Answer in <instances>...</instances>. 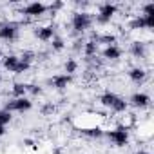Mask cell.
I'll return each instance as SVG.
<instances>
[{"instance_id":"6da1fadb","label":"cell","mask_w":154,"mask_h":154,"mask_svg":"<svg viewBox=\"0 0 154 154\" xmlns=\"http://www.w3.org/2000/svg\"><path fill=\"white\" fill-rule=\"evenodd\" d=\"M93 24V18L89 13L85 11H78V13H74L72 18H71V27L74 33H85Z\"/></svg>"},{"instance_id":"7a4b0ae2","label":"cell","mask_w":154,"mask_h":154,"mask_svg":"<svg viewBox=\"0 0 154 154\" xmlns=\"http://www.w3.org/2000/svg\"><path fill=\"white\" fill-rule=\"evenodd\" d=\"M107 138L111 140L112 145L116 147H125L129 143V129L125 125H118L116 129H111L107 132Z\"/></svg>"},{"instance_id":"3957f363","label":"cell","mask_w":154,"mask_h":154,"mask_svg":"<svg viewBox=\"0 0 154 154\" xmlns=\"http://www.w3.org/2000/svg\"><path fill=\"white\" fill-rule=\"evenodd\" d=\"M116 13H118L116 4L105 2V4H102V6H100V9H98L96 22H98V24H102V26H105V24H109V22L114 18V15H116Z\"/></svg>"},{"instance_id":"277c9868","label":"cell","mask_w":154,"mask_h":154,"mask_svg":"<svg viewBox=\"0 0 154 154\" xmlns=\"http://www.w3.org/2000/svg\"><path fill=\"white\" fill-rule=\"evenodd\" d=\"M6 109H8L9 112H27V111L33 109V102H31L27 96H24V98H13V100L8 103Z\"/></svg>"},{"instance_id":"5b68a950","label":"cell","mask_w":154,"mask_h":154,"mask_svg":"<svg viewBox=\"0 0 154 154\" xmlns=\"http://www.w3.org/2000/svg\"><path fill=\"white\" fill-rule=\"evenodd\" d=\"M18 36V26L13 22H6L0 26V40L4 42H13Z\"/></svg>"},{"instance_id":"8992f818","label":"cell","mask_w":154,"mask_h":154,"mask_svg":"<svg viewBox=\"0 0 154 154\" xmlns=\"http://www.w3.org/2000/svg\"><path fill=\"white\" fill-rule=\"evenodd\" d=\"M45 11H47V6H45L44 2H29V4L22 9V13H24L26 17H29V18H38V17L45 15Z\"/></svg>"},{"instance_id":"52a82bcc","label":"cell","mask_w":154,"mask_h":154,"mask_svg":"<svg viewBox=\"0 0 154 154\" xmlns=\"http://www.w3.org/2000/svg\"><path fill=\"white\" fill-rule=\"evenodd\" d=\"M127 103H131L134 109H147L150 105V96L147 93H134Z\"/></svg>"},{"instance_id":"ba28073f","label":"cell","mask_w":154,"mask_h":154,"mask_svg":"<svg viewBox=\"0 0 154 154\" xmlns=\"http://www.w3.org/2000/svg\"><path fill=\"white\" fill-rule=\"evenodd\" d=\"M71 82H72V76H69V74H65V72L53 76V80H51L53 87H54V89H58V91H63V89H67V87L71 85Z\"/></svg>"},{"instance_id":"9c48e42d","label":"cell","mask_w":154,"mask_h":154,"mask_svg":"<svg viewBox=\"0 0 154 154\" xmlns=\"http://www.w3.org/2000/svg\"><path fill=\"white\" fill-rule=\"evenodd\" d=\"M35 36L40 42H51L54 38V29H53V26H40L35 31Z\"/></svg>"},{"instance_id":"30bf717a","label":"cell","mask_w":154,"mask_h":154,"mask_svg":"<svg viewBox=\"0 0 154 154\" xmlns=\"http://www.w3.org/2000/svg\"><path fill=\"white\" fill-rule=\"evenodd\" d=\"M127 74L134 84H143L147 80V69H143V67H132V69H129Z\"/></svg>"},{"instance_id":"8fae6325","label":"cell","mask_w":154,"mask_h":154,"mask_svg":"<svg viewBox=\"0 0 154 154\" xmlns=\"http://www.w3.org/2000/svg\"><path fill=\"white\" fill-rule=\"evenodd\" d=\"M102 56H103L105 60H111V62H114V60H118V58L122 56V49H120L118 45H109V47H103V51H102Z\"/></svg>"},{"instance_id":"7c38bea8","label":"cell","mask_w":154,"mask_h":154,"mask_svg":"<svg viewBox=\"0 0 154 154\" xmlns=\"http://www.w3.org/2000/svg\"><path fill=\"white\" fill-rule=\"evenodd\" d=\"M18 62H20V56H17V54H8V56H4V60H2V67H4L6 71H9V72H15Z\"/></svg>"},{"instance_id":"4fadbf2b","label":"cell","mask_w":154,"mask_h":154,"mask_svg":"<svg viewBox=\"0 0 154 154\" xmlns=\"http://www.w3.org/2000/svg\"><path fill=\"white\" fill-rule=\"evenodd\" d=\"M116 100H118V94L112 93V91H105V93L100 96V103H102L103 107H107V109H111Z\"/></svg>"},{"instance_id":"5bb4252c","label":"cell","mask_w":154,"mask_h":154,"mask_svg":"<svg viewBox=\"0 0 154 154\" xmlns=\"http://www.w3.org/2000/svg\"><path fill=\"white\" fill-rule=\"evenodd\" d=\"M131 54H132L134 58H145V54H147L145 44H143V42H134V44H131Z\"/></svg>"},{"instance_id":"9a60e30c","label":"cell","mask_w":154,"mask_h":154,"mask_svg":"<svg viewBox=\"0 0 154 154\" xmlns=\"http://www.w3.org/2000/svg\"><path fill=\"white\" fill-rule=\"evenodd\" d=\"M82 51H84V54H85L87 58H93V56H96V53H98V44H96L94 40H87V42H84Z\"/></svg>"},{"instance_id":"2e32d148","label":"cell","mask_w":154,"mask_h":154,"mask_svg":"<svg viewBox=\"0 0 154 154\" xmlns=\"http://www.w3.org/2000/svg\"><path fill=\"white\" fill-rule=\"evenodd\" d=\"M116 35H102V36H96V44H103L105 47H109V45H116Z\"/></svg>"},{"instance_id":"e0dca14e","label":"cell","mask_w":154,"mask_h":154,"mask_svg":"<svg viewBox=\"0 0 154 154\" xmlns=\"http://www.w3.org/2000/svg\"><path fill=\"white\" fill-rule=\"evenodd\" d=\"M63 71H65V74L72 76L76 71H78V62H76L74 58H67L65 63H63Z\"/></svg>"},{"instance_id":"ac0fdd59","label":"cell","mask_w":154,"mask_h":154,"mask_svg":"<svg viewBox=\"0 0 154 154\" xmlns=\"http://www.w3.org/2000/svg\"><path fill=\"white\" fill-rule=\"evenodd\" d=\"M127 107H129V103H127L122 96H118V100L114 102V105L111 107V111H112V112H116V114H122V112H125V111H127Z\"/></svg>"},{"instance_id":"d6986e66","label":"cell","mask_w":154,"mask_h":154,"mask_svg":"<svg viewBox=\"0 0 154 154\" xmlns=\"http://www.w3.org/2000/svg\"><path fill=\"white\" fill-rule=\"evenodd\" d=\"M11 91H13L15 98H24L27 94V84H15Z\"/></svg>"},{"instance_id":"ffe728a7","label":"cell","mask_w":154,"mask_h":154,"mask_svg":"<svg viewBox=\"0 0 154 154\" xmlns=\"http://www.w3.org/2000/svg\"><path fill=\"white\" fill-rule=\"evenodd\" d=\"M82 132H84L85 136H89V138H102V136L105 134V132H103V129H102V127H98V125H96V127H89V129H84Z\"/></svg>"},{"instance_id":"44dd1931","label":"cell","mask_w":154,"mask_h":154,"mask_svg":"<svg viewBox=\"0 0 154 154\" xmlns=\"http://www.w3.org/2000/svg\"><path fill=\"white\" fill-rule=\"evenodd\" d=\"M129 27H131V29H134V31H138V29H140V31H141V29H147V27H145V20H143V17H141V15L134 17V18L131 20Z\"/></svg>"},{"instance_id":"7402d4cb","label":"cell","mask_w":154,"mask_h":154,"mask_svg":"<svg viewBox=\"0 0 154 154\" xmlns=\"http://www.w3.org/2000/svg\"><path fill=\"white\" fill-rule=\"evenodd\" d=\"M11 120H13V112H9L8 109L0 111V125H2V127H6L8 123H11Z\"/></svg>"},{"instance_id":"603a6c76","label":"cell","mask_w":154,"mask_h":154,"mask_svg":"<svg viewBox=\"0 0 154 154\" xmlns=\"http://www.w3.org/2000/svg\"><path fill=\"white\" fill-rule=\"evenodd\" d=\"M29 69H31V62H27V60H22V58H20V62H18V65H17L15 74H24V72H27Z\"/></svg>"},{"instance_id":"cb8c5ba5","label":"cell","mask_w":154,"mask_h":154,"mask_svg":"<svg viewBox=\"0 0 154 154\" xmlns=\"http://www.w3.org/2000/svg\"><path fill=\"white\" fill-rule=\"evenodd\" d=\"M53 44H51V47H53V51H56V53H60V51H63V47H65V42L62 40V38H58V36H54L53 40H51Z\"/></svg>"},{"instance_id":"d4e9b609","label":"cell","mask_w":154,"mask_h":154,"mask_svg":"<svg viewBox=\"0 0 154 154\" xmlns=\"http://www.w3.org/2000/svg\"><path fill=\"white\" fill-rule=\"evenodd\" d=\"M149 15H154V2H147L141 8V17H149Z\"/></svg>"},{"instance_id":"484cf974","label":"cell","mask_w":154,"mask_h":154,"mask_svg":"<svg viewBox=\"0 0 154 154\" xmlns=\"http://www.w3.org/2000/svg\"><path fill=\"white\" fill-rule=\"evenodd\" d=\"M143 20H145V27H147V29H152V27H154V15L143 17Z\"/></svg>"},{"instance_id":"4316f807","label":"cell","mask_w":154,"mask_h":154,"mask_svg":"<svg viewBox=\"0 0 154 154\" xmlns=\"http://www.w3.org/2000/svg\"><path fill=\"white\" fill-rule=\"evenodd\" d=\"M27 93H33V94H40L42 89L38 85H27Z\"/></svg>"},{"instance_id":"83f0119b","label":"cell","mask_w":154,"mask_h":154,"mask_svg":"<svg viewBox=\"0 0 154 154\" xmlns=\"http://www.w3.org/2000/svg\"><path fill=\"white\" fill-rule=\"evenodd\" d=\"M62 6H63L62 2H54V4H51V11H54V9H60Z\"/></svg>"},{"instance_id":"f1b7e54d","label":"cell","mask_w":154,"mask_h":154,"mask_svg":"<svg viewBox=\"0 0 154 154\" xmlns=\"http://www.w3.org/2000/svg\"><path fill=\"white\" fill-rule=\"evenodd\" d=\"M4 134H6V127L0 125V136H4Z\"/></svg>"},{"instance_id":"f546056e","label":"cell","mask_w":154,"mask_h":154,"mask_svg":"<svg viewBox=\"0 0 154 154\" xmlns=\"http://www.w3.org/2000/svg\"><path fill=\"white\" fill-rule=\"evenodd\" d=\"M134 154H150V152H147V150H138V152H134Z\"/></svg>"},{"instance_id":"4dcf8cb0","label":"cell","mask_w":154,"mask_h":154,"mask_svg":"<svg viewBox=\"0 0 154 154\" xmlns=\"http://www.w3.org/2000/svg\"><path fill=\"white\" fill-rule=\"evenodd\" d=\"M0 82H2V74H0Z\"/></svg>"},{"instance_id":"1f68e13d","label":"cell","mask_w":154,"mask_h":154,"mask_svg":"<svg viewBox=\"0 0 154 154\" xmlns=\"http://www.w3.org/2000/svg\"><path fill=\"white\" fill-rule=\"evenodd\" d=\"M0 67H2V62H0Z\"/></svg>"}]
</instances>
